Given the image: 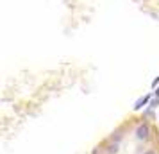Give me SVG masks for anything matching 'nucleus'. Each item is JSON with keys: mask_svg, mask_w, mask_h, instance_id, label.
Wrapping results in <instances>:
<instances>
[{"mask_svg": "<svg viewBox=\"0 0 159 154\" xmlns=\"http://www.w3.org/2000/svg\"><path fill=\"white\" fill-rule=\"evenodd\" d=\"M148 133H150V129H148V125H147V124L138 125V129H136V138H138V140H147V138H148Z\"/></svg>", "mask_w": 159, "mask_h": 154, "instance_id": "nucleus-1", "label": "nucleus"}, {"mask_svg": "<svg viewBox=\"0 0 159 154\" xmlns=\"http://www.w3.org/2000/svg\"><path fill=\"white\" fill-rule=\"evenodd\" d=\"M150 97H152V95L139 97V99L136 100V104H134V110H136V111H139L141 108H143V106H147V104H148V100H150Z\"/></svg>", "mask_w": 159, "mask_h": 154, "instance_id": "nucleus-2", "label": "nucleus"}, {"mask_svg": "<svg viewBox=\"0 0 159 154\" xmlns=\"http://www.w3.org/2000/svg\"><path fill=\"white\" fill-rule=\"evenodd\" d=\"M107 152L109 154H116V152H118V145H116V143H115V145H109Z\"/></svg>", "mask_w": 159, "mask_h": 154, "instance_id": "nucleus-3", "label": "nucleus"}, {"mask_svg": "<svg viewBox=\"0 0 159 154\" xmlns=\"http://www.w3.org/2000/svg\"><path fill=\"white\" fill-rule=\"evenodd\" d=\"M157 84H159V75L156 77V79H154V81H152V88L156 90V88H157Z\"/></svg>", "mask_w": 159, "mask_h": 154, "instance_id": "nucleus-4", "label": "nucleus"}, {"mask_svg": "<svg viewBox=\"0 0 159 154\" xmlns=\"http://www.w3.org/2000/svg\"><path fill=\"white\" fill-rule=\"evenodd\" d=\"M150 106H152V108H157V106H159V99H157V97H156V99L150 102Z\"/></svg>", "mask_w": 159, "mask_h": 154, "instance_id": "nucleus-5", "label": "nucleus"}, {"mask_svg": "<svg viewBox=\"0 0 159 154\" xmlns=\"http://www.w3.org/2000/svg\"><path fill=\"white\" fill-rule=\"evenodd\" d=\"M154 95H156V97L159 99V88H157V90H154Z\"/></svg>", "mask_w": 159, "mask_h": 154, "instance_id": "nucleus-6", "label": "nucleus"}, {"mask_svg": "<svg viewBox=\"0 0 159 154\" xmlns=\"http://www.w3.org/2000/svg\"><path fill=\"white\" fill-rule=\"evenodd\" d=\"M143 154H156L154 151H147V152H143Z\"/></svg>", "mask_w": 159, "mask_h": 154, "instance_id": "nucleus-7", "label": "nucleus"}]
</instances>
